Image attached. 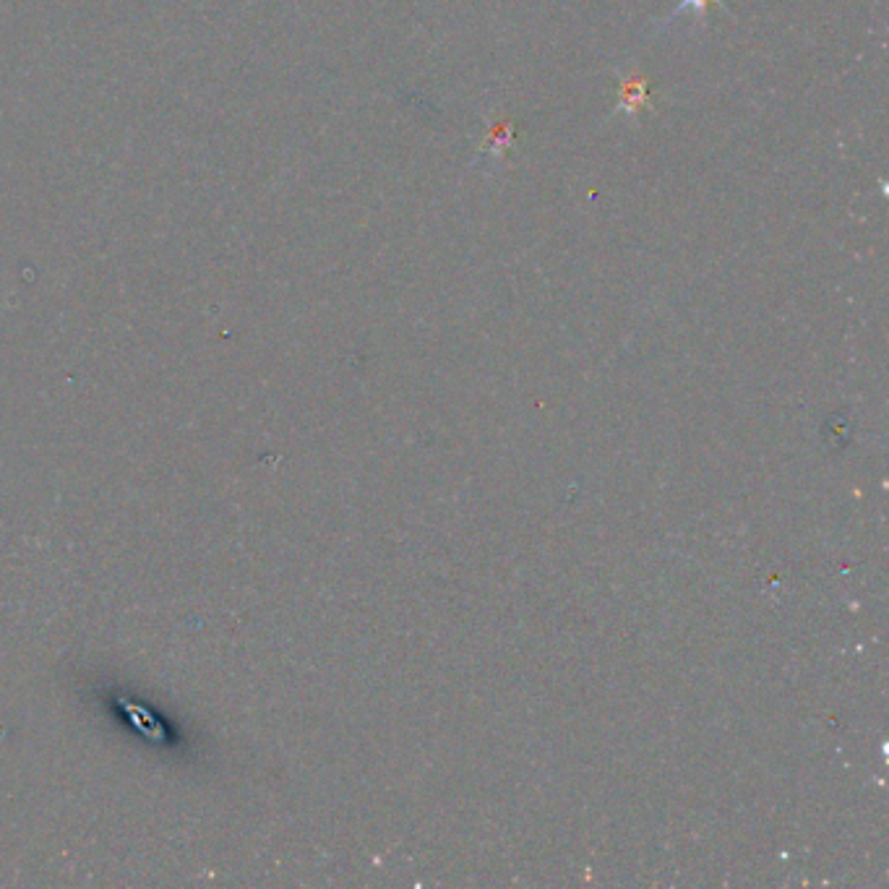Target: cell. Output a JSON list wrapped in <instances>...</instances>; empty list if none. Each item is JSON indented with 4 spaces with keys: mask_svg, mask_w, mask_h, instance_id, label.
Listing matches in <instances>:
<instances>
[{
    "mask_svg": "<svg viewBox=\"0 0 889 889\" xmlns=\"http://www.w3.org/2000/svg\"><path fill=\"white\" fill-rule=\"evenodd\" d=\"M514 139H517V128H514V123H493V126L488 128V139H485L483 149L496 154L509 152L511 146H514Z\"/></svg>",
    "mask_w": 889,
    "mask_h": 889,
    "instance_id": "obj_2",
    "label": "cell"
},
{
    "mask_svg": "<svg viewBox=\"0 0 889 889\" xmlns=\"http://www.w3.org/2000/svg\"><path fill=\"white\" fill-rule=\"evenodd\" d=\"M715 3H720V0H681L678 11H681V8H691V11H697V14H707V8L715 6Z\"/></svg>",
    "mask_w": 889,
    "mask_h": 889,
    "instance_id": "obj_3",
    "label": "cell"
},
{
    "mask_svg": "<svg viewBox=\"0 0 889 889\" xmlns=\"http://www.w3.org/2000/svg\"><path fill=\"white\" fill-rule=\"evenodd\" d=\"M650 94V81L644 76H631V79L618 84V110L621 113H637L639 107L647 102Z\"/></svg>",
    "mask_w": 889,
    "mask_h": 889,
    "instance_id": "obj_1",
    "label": "cell"
}]
</instances>
